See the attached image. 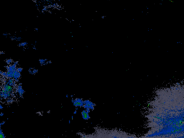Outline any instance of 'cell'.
I'll list each match as a JSON object with an SVG mask.
<instances>
[{
    "instance_id": "1",
    "label": "cell",
    "mask_w": 184,
    "mask_h": 138,
    "mask_svg": "<svg viewBox=\"0 0 184 138\" xmlns=\"http://www.w3.org/2000/svg\"><path fill=\"white\" fill-rule=\"evenodd\" d=\"M145 116L148 130L141 138H184V83L156 91Z\"/></svg>"
},
{
    "instance_id": "2",
    "label": "cell",
    "mask_w": 184,
    "mask_h": 138,
    "mask_svg": "<svg viewBox=\"0 0 184 138\" xmlns=\"http://www.w3.org/2000/svg\"><path fill=\"white\" fill-rule=\"evenodd\" d=\"M15 86H11L8 83L2 82V85L0 91V98L2 101H5L9 98L14 97V94H15Z\"/></svg>"
},
{
    "instance_id": "3",
    "label": "cell",
    "mask_w": 184,
    "mask_h": 138,
    "mask_svg": "<svg viewBox=\"0 0 184 138\" xmlns=\"http://www.w3.org/2000/svg\"><path fill=\"white\" fill-rule=\"evenodd\" d=\"M79 138H109L107 134V130L97 129L94 133L91 135H83Z\"/></svg>"
},
{
    "instance_id": "4",
    "label": "cell",
    "mask_w": 184,
    "mask_h": 138,
    "mask_svg": "<svg viewBox=\"0 0 184 138\" xmlns=\"http://www.w3.org/2000/svg\"><path fill=\"white\" fill-rule=\"evenodd\" d=\"M71 103L75 108H83L84 104V99L82 98H75L74 96L71 95Z\"/></svg>"
},
{
    "instance_id": "5",
    "label": "cell",
    "mask_w": 184,
    "mask_h": 138,
    "mask_svg": "<svg viewBox=\"0 0 184 138\" xmlns=\"http://www.w3.org/2000/svg\"><path fill=\"white\" fill-rule=\"evenodd\" d=\"M15 94L19 98H23L24 95L25 94V90L23 88L22 83H17L16 86H15Z\"/></svg>"
},
{
    "instance_id": "6",
    "label": "cell",
    "mask_w": 184,
    "mask_h": 138,
    "mask_svg": "<svg viewBox=\"0 0 184 138\" xmlns=\"http://www.w3.org/2000/svg\"><path fill=\"white\" fill-rule=\"evenodd\" d=\"M96 107V104L94 103L92 101L89 99H85L84 100V104H83V109H87L89 112H92L95 109Z\"/></svg>"
},
{
    "instance_id": "7",
    "label": "cell",
    "mask_w": 184,
    "mask_h": 138,
    "mask_svg": "<svg viewBox=\"0 0 184 138\" xmlns=\"http://www.w3.org/2000/svg\"><path fill=\"white\" fill-rule=\"evenodd\" d=\"M81 116L82 119L85 120V121H88L91 118V116H90V112L87 111V109H84L81 112Z\"/></svg>"
},
{
    "instance_id": "8",
    "label": "cell",
    "mask_w": 184,
    "mask_h": 138,
    "mask_svg": "<svg viewBox=\"0 0 184 138\" xmlns=\"http://www.w3.org/2000/svg\"><path fill=\"white\" fill-rule=\"evenodd\" d=\"M38 62H39V64H40L41 66H44L50 65V64L52 63L51 61H50V60L47 59V58H39Z\"/></svg>"
},
{
    "instance_id": "9",
    "label": "cell",
    "mask_w": 184,
    "mask_h": 138,
    "mask_svg": "<svg viewBox=\"0 0 184 138\" xmlns=\"http://www.w3.org/2000/svg\"><path fill=\"white\" fill-rule=\"evenodd\" d=\"M21 76H22V73H20V72H19L18 71H17V70H16V71H15V74H14L13 79L15 81H16L17 83H18L19 79H20Z\"/></svg>"
},
{
    "instance_id": "10",
    "label": "cell",
    "mask_w": 184,
    "mask_h": 138,
    "mask_svg": "<svg viewBox=\"0 0 184 138\" xmlns=\"http://www.w3.org/2000/svg\"><path fill=\"white\" fill-rule=\"evenodd\" d=\"M38 72H39V70L37 69V68H35V67H30V68H29V69H28V73H30V75H32V76L38 74Z\"/></svg>"
},
{
    "instance_id": "11",
    "label": "cell",
    "mask_w": 184,
    "mask_h": 138,
    "mask_svg": "<svg viewBox=\"0 0 184 138\" xmlns=\"http://www.w3.org/2000/svg\"><path fill=\"white\" fill-rule=\"evenodd\" d=\"M9 38H10V40L12 41H17V42H21L22 41V38L21 37H18L16 35H11L9 37Z\"/></svg>"
},
{
    "instance_id": "12",
    "label": "cell",
    "mask_w": 184,
    "mask_h": 138,
    "mask_svg": "<svg viewBox=\"0 0 184 138\" xmlns=\"http://www.w3.org/2000/svg\"><path fill=\"white\" fill-rule=\"evenodd\" d=\"M17 45H18L19 48H27V46H28V42H27V41H21V42H19Z\"/></svg>"
},
{
    "instance_id": "13",
    "label": "cell",
    "mask_w": 184,
    "mask_h": 138,
    "mask_svg": "<svg viewBox=\"0 0 184 138\" xmlns=\"http://www.w3.org/2000/svg\"><path fill=\"white\" fill-rule=\"evenodd\" d=\"M5 62L7 66V65H10V64L13 63L14 62H15V61H14L13 59H12V58H6V59L5 60Z\"/></svg>"
},
{
    "instance_id": "14",
    "label": "cell",
    "mask_w": 184,
    "mask_h": 138,
    "mask_svg": "<svg viewBox=\"0 0 184 138\" xmlns=\"http://www.w3.org/2000/svg\"><path fill=\"white\" fill-rule=\"evenodd\" d=\"M0 138H6V135L4 133L2 128L0 127Z\"/></svg>"
},
{
    "instance_id": "15",
    "label": "cell",
    "mask_w": 184,
    "mask_h": 138,
    "mask_svg": "<svg viewBox=\"0 0 184 138\" xmlns=\"http://www.w3.org/2000/svg\"><path fill=\"white\" fill-rule=\"evenodd\" d=\"M17 71H18L19 72H20V73H22V72L23 71V68L20 67V66H18V67H17Z\"/></svg>"
},
{
    "instance_id": "16",
    "label": "cell",
    "mask_w": 184,
    "mask_h": 138,
    "mask_svg": "<svg viewBox=\"0 0 184 138\" xmlns=\"http://www.w3.org/2000/svg\"><path fill=\"white\" fill-rule=\"evenodd\" d=\"M11 35H11V34H9V33H7H7H3V36H5V37H6V38H7V37H9H9H10Z\"/></svg>"
},
{
    "instance_id": "17",
    "label": "cell",
    "mask_w": 184,
    "mask_h": 138,
    "mask_svg": "<svg viewBox=\"0 0 184 138\" xmlns=\"http://www.w3.org/2000/svg\"><path fill=\"white\" fill-rule=\"evenodd\" d=\"M5 123H6V121H2V122H0V127H2V126H3L4 124H5Z\"/></svg>"
},
{
    "instance_id": "18",
    "label": "cell",
    "mask_w": 184,
    "mask_h": 138,
    "mask_svg": "<svg viewBox=\"0 0 184 138\" xmlns=\"http://www.w3.org/2000/svg\"><path fill=\"white\" fill-rule=\"evenodd\" d=\"M77 112H78V108H76L75 110H74V112H73V115H76V114H77Z\"/></svg>"
},
{
    "instance_id": "19",
    "label": "cell",
    "mask_w": 184,
    "mask_h": 138,
    "mask_svg": "<svg viewBox=\"0 0 184 138\" xmlns=\"http://www.w3.org/2000/svg\"><path fill=\"white\" fill-rule=\"evenodd\" d=\"M32 49L33 50H37V48H36V45H32Z\"/></svg>"
},
{
    "instance_id": "20",
    "label": "cell",
    "mask_w": 184,
    "mask_h": 138,
    "mask_svg": "<svg viewBox=\"0 0 184 138\" xmlns=\"http://www.w3.org/2000/svg\"><path fill=\"white\" fill-rule=\"evenodd\" d=\"M0 109H3V104H0Z\"/></svg>"
},
{
    "instance_id": "21",
    "label": "cell",
    "mask_w": 184,
    "mask_h": 138,
    "mask_svg": "<svg viewBox=\"0 0 184 138\" xmlns=\"http://www.w3.org/2000/svg\"><path fill=\"white\" fill-rule=\"evenodd\" d=\"M3 116H4V113H3V112H1V113H0V116H2V117Z\"/></svg>"
}]
</instances>
